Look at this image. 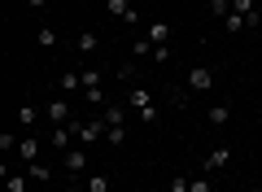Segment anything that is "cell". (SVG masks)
<instances>
[{
  "mask_svg": "<svg viewBox=\"0 0 262 192\" xmlns=\"http://www.w3.org/2000/svg\"><path fill=\"white\" fill-rule=\"evenodd\" d=\"M127 114H131V105H127V101H122V105H118V101L101 105V118L110 122V127H127Z\"/></svg>",
  "mask_w": 262,
  "mask_h": 192,
  "instance_id": "5b68a950",
  "label": "cell"
},
{
  "mask_svg": "<svg viewBox=\"0 0 262 192\" xmlns=\"http://www.w3.org/2000/svg\"><path fill=\"white\" fill-rule=\"evenodd\" d=\"M48 144H53L57 153H66V148H75L79 140H75V131H70V127H53V131H48Z\"/></svg>",
  "mask_w": 262,
  "mask_h": 192,
  "instance_id": "ba28073f",
  "label": "cell"
},
{
  "mask_svg": "<svg viewBox=\"0 0 262 192\" xmlns=\"http://www.w3.org/2000/svg\"><path fill=\"white\" fill-rule=\"evenodd\" d=\"M122 140H127V127H110V131H105V144H114V148H118Z\"/></svg>",
  "mask_w": 262,
  "mask_h": 192,
  "instance_id": "d4e9b609",
  "label": "cell"
},
{
  "mask_svg": "<svg viewBox=\"0 0 262 192\" xmlns=\"http://www.w3.org/2000/svg\"><path fill=\"white\" fill-rule=\"evenodd\" d=\"M232 13H241L245 18V27H258V5H253V0H232Z\"/></svg>",
  "mask_w": 262,
  "mask_h": 192,
  "instance_id": "7c38bea8",
  "label": "cell"
},
{
  "mask_svg": "<svg viewBox=\"0 0 262 192\" xmlns=\"http://www.w3.org/2000/svg\"><path fill=\"white\" fill-rule=\"evenodd\" d=\"M83 101H88V105H110V96H105V88H88Z\"/></svg>",
  "mask_w": 262,
  "mask_h": 192,
  "instance_id": "44dd1931",
  "label": "cell"
},
{
  "mask_svg": "<svg viewBox=\"0 0 262 192\" xmlns=\"http://www.w3.org/2000/svg\"><path fill=\"white\" fill-rule=\"evenodd\" d=\"M70 131H75L79 144H101L105 131H110V122L105 118H83V122H70Z\"/></svg>",
  "mask_w": 262,
  "mask_h": 192,
  "instance_id": "6da1fadb",
  "label": "cell"
},
{
  "mask_svg": "<svg viewBox=\"0 0 262 192\" xmlns=\"http://www.w3.org/2000/svg\"><path fill=\"white\" fill-rule=\"evenodd\" d=\"M61 92H83V74H79V70H66L61 74Z\"/></svg>",
  "mask_w": 262,
  "mask_h": 192,
  "instance_id": "ac0fdd59",
  "label": "cell"
},
{
  "mask_svg": "<svg viewBox=\"0 0 262 192\" xmlns=\"http://www.w3.org/2000/svg\"><path fill=\"white\" fill-rule=\"evenodd\" d=\"M227 157H232V148H227V144L210 148V153L201 157V170H219V166H227Z\"/></svg>",
  "mask_w": 262,
  "mask_h": 192,
  "instance_id": "30bf717a",
  "label": "cell"
},
{
  "mask_svg": "<svg viewBox=\"0 0 262 192\" xmlns=\"http://www.w3.org/2000/svg\"><path fill=\"white\" fill-rule=\"evenodd\" d=\"M210 13H214V18L223 22L227 13H232V0H210Z\"/></svg>",
  "mask_w": 262,
  "mask_h": 192,
  "instance_id": "cb8c5ba5",
  "label": "cell"
},
{
  "mask_svg": "<svg viewBox=\"0 0 262 192\" xmlns=\"http://www.w3.org/2000/svg\"><path fill=\"white\" fill-rule=\"evenodd\" d=\"M35 122H39V105H35V96H27V101L18 105V127L22 131H35Z\"/></svg>",
  "mask_w": 262,
  "mask_h": 192,
  "instance_id": "8992f818",
  "label": "cell"
},
{
  "mask_svg": "<svg viewBox=\"0 0 262 192\" xmlns=\"http://www.w3.org/2000/svg\"><path fill=\"white\" fill-rule=\"evenodd\" d=\"M39 192H48V188H39Z\"/></svg>",
  "mask_w": 262,
  "mask_h": 192,
  "instance_id": "4dcf8cb0",
  "label": "cell"
},
{
  "mask_svg": "<svg viewBox=\"0 0 262 192\" xmlns=\"http://www.w3.org/2000/svg\"><path fill=\"white\" fill-rule=\"evenodd\" d=\"M18 157H22V162H39V136H22L18 140Z\"/></svg>",
  "mask_w": 262,
  "mask_h": 192,
  "instance_id": "8fae6325",
  "label": "cell"
},
{
  "mask_svg": "<svg viewBox=\"0 0 262 192\" xmlns=\"http://www.w3.org/2000/svg\"><path fill=\"white\" fill-rule=\"evenodd\" d=\"M127 105H131L136 114L153 110V96H149V88H127Z\"/></svg>",
  "mask_w": 262,
  "mask_h": 192,
  "instance_id": "9c48e42d",
  "label": "cell"
},
{
  "mask_svg": "<svg viewBox=\"0 0 262 192\" xmlns=\"http://www.w3.org/2000/svg\"><path fill=\"white\" fill-rule=\"evenodd\" d=\"M35 44H39V48H57V31H53V27H39V31H35Z\"/></svg>",
  "mask_w": 262,
  "mask_h": 192,
  "instance_id": "ffe728a7",
  "label": "cell"
},
{
  "mask_svg": "<svg viewBox=\"0 0 262 192\" xmlns=\"http://www.w3.org/2000/svg\"><path fill=\"white\" fill-rule=\"evenodd\" d=\"M27 183H31V175H27V170H9L5 188H9V192H27Z\"/></svg>",
  "mask_w": 262,
  "mask_h": 192,
  "instance_id": "2e32d148",
  "label": "cell"
},
{
  "mask_svg": "<svg viewBox=\"0 0 262 192\" xmlns=\"http://www.w3.org/2000/svg\"><path fill=\"white\" fill-rule=\"evenodd\" d=\"M61 166H66V170H70V175L79 179V175H83L88 166H92V162H88V144H75V148H66V153H61Z\"/></svg>",
  "mask_w": 262,
  "mask_h": 192,
  "instance_id": "7a4b0ae2",
  "label": "cell"
},
{
  "mask_svg": "<svg viewBox=\"0 0 262 192\" xmlns=\"http://www.w3.org/2000/svg\"><path fill=\"white\" fill-rule=\"evenodd\" d=\"M223 31H232V35H236V31H245V18H241V13H227V18H223Z\"/></svg>",
  "mask_w": 262,
  "mask_h": 192,
  "instance_id": "484cf974",
  "label": "cell"
},
{
  "mask_svg": "<svg viewBox=\"0 0 262 192\" xmlns=\"http://www.w3.org/2000/svg\"><path fill=\"white\" fill-rule=\"evenodd\" d=\"M149 44H170V22H153L149 27Z\"/></svg>",
  "mask_w": 262,
  "mask_h": 192,
  "instance_id": "9a60e30c",
  "label": "cell"
},
{
  "mask_svg": "<svg viewBox=\"0 0 262 192\" xmlns=\"http://www.w3.org/2000/svg\"><path fill=\"white\" fill-rule=\"evenodd\" d=\"M79 53L96 57V53H101V35H96V31H79Z\"/></svg>",
  "mask_w": 262,
  "mask_h": 192,
  "instance_id": "4fadbf2b",
  "label": "cell"
},
{
  "mask_svg": "<svg viewBox=\"0 0 262 192\" xmlns=\"http://www.w3.org/2000/svg\"><path fill=\"white\" fill-rule=\"evenodd\" d=\"M88 192H110V175H105V170L88 175Z\"/></svg>",
  "mask_w": 262,
  "mask_h": 192,
  "instance_id": "d6986e66",
  "label": "cell"
},
{
  "mask_svg": "<svg viewBox=\"0 0 262 192\" xmlns=\"http://www.w3.org/2000/svg\"><path fill=\"white\" fill-rule=\"evenodd\" d=\"M131 53H136V57H153V44H149V39H136V48H131Z\"/></svg>",
  "mask_w": 262,
  "mask_h": 192,
  "instance_id": "f1b7e54d",
  "label": "cell"
},
{
  "mask_svg": "<svg viewBox=\"0 0 262 192\" xmlns=\"http://www.w3.org/2000/svg\"><path fill=\"white\" fill-rule=\"evenodd\" d=\"M83 74V92L88 88H101V70H96V66H88V70H79Z\"/></svg>",
  "mask_w": 262,
  "mask_h": 192,
  "instance_id": "7402d4cb",
  "label": "cell"
},
{
  "mask_svg": "<svg viewBox=\"0 0 262 192\" xmlns=\"http://www.w3.org/2000/svg\"><path fill=\"white\" fill-rule=\"evenodd\" d=\"M44 5H48V0H27V9H31V13H39Z\"/></svg>",
  "mask_w": 262,
  "mask_h": 192,
  "instance_id": "f546056e",
  "label": "cell"
},
{
  "mask_svg": "<svg viewBox=\"0 0 262 192\" xmlns=\"http://www.w3.org/2000/svg\"><path fill=\"white\" fill-rule=\"evenodd\" d=\"M27 175H31V183L48 188V179H53V166H44V162H31V166H27Z\"/></svg>",
  "mask_w": 262,
  "mask_h": 192,
  "instance_id": "5bb4252c",
  "label": "cell"
},
{
  "mask_svg": "<svg viewBox=\"0 0 262 192\" xmlns=\"http://www.w3.org/2000/svg\"><path fill=\"white\" fill-rule=\"evenodd\" d=\"M210 122H214V127H227V122H232V110H227L223 101H219V105H210Z\"/></svg>",
  "mask_w": 262,
  "mask_h": 192,
  "instance_id": "e0dca14e",
  "label": "cell"
},
{
  "mask_svg": "<svg viewBox=\"0 0 262 192\" xmlns=\"http://www.w3.org/2000/svg\"><path fill=\"white\" fill-rule=\"evenodd\" d=\"M44 114H48L53 127H70V101H66V96H53V101L44 105Z\"/></svg>",
  "mask_w": 262,
  "mask_h": 192,
  "instance_id": "277c9868",
  "label": "cell"
},
{
  "mask_svg": "<svg viewBox=\"0 0 262 192\" xmlns=\"http://www.w3.org/2000/svg\"><path fill=\"white\" fill-rule=\"evenodd\" d=\"M188 192H214V183H210V179H206V175H196V179H192V183H188Z\"/></svg>",
  "mask_w": 262,
  "mask_h": 192,
  "instance_id": "4316f807",
  "label": "cell"
},
{
  "mask_svg": "<svg viewBox=\"0 0 262 192\" xmlns=\"http://www.w3.org/2000/svg\"><path fill=\"white\" fill-rule=\"evenodd\" d=\"M188 183H192L188 175H170V179H166V192H188Z\"/></svg>",
  "mask_w": 262,
  "mask_h": 192,
  "instance_id": "603a6c76",
  "label": "cell"
},
{
  "mask_svg": "<svg viewBox=\"0 0 262 192\" xmlns=\"http://www.w3.org/2000/svg\"><path fill=\"white\" fill-rule=\"evenodd\" d=\"M105 13L118 18V22H136V18H140V13L131 9V0H105Z\"/></svg>",
  "mask_w": 262,
  "mask_h": 192,
  "instance_id": "52a82bcc",
  "label": "cell"
},
{
  "mask_svg": "<svg viewBox=\"0 0 262 192\" xmlns=\"http://www.w3.org/2000/svg\"><path fill=\"white\" fill-rule=\"evenodd\" d=\"M149 61H170V44H153V57Z\"/></svg>",
  "mask_w": 262,
  "mask_h": 192,
  "instance_id": "83f0119b",
  "label": "cell"
},
{
  "mask_svg": "<svg viewBox=\"0 0 262 192\" xmlns=\"http://www.w3.org/2000/svg\"><path fill=\"white\" fill-rule=\"evenodd\" d=\"M214 88V66H192V70H188V92H210Z\"/></svg>",
  "mask_w": 262,
  "mask_h": 192,
  "instance_id": "3957f363",
  "label": "cell"
}]
</instances>
